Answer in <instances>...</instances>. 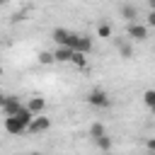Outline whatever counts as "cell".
<instances>
[{"mask_svg": "<svg viewBox=\"0 0 155 155\" xmlns=\"http://www.w3.org/2000/svg\"><path fill=\"white\" fill-rule=\"evenodd\" d=\"M65 46L68 48H73L75 53H90L92 51V39L90 36H82V34H73L70 31V36H68V41H65Z\"/></svg>", "mask_w": 155, "mask_h": 155, "instance_id": "6da1fadb", "label": "cell"}, {"mask_svg": "<svg viewBox=\"0 0 155 155\" xmlns=\"http://www.w3.org/2000/svg\"><path fill=\"white\" fill-rule=\"evenodd\" d=\"M87 104H92V107H97V109H109V107H111V99H109V94H107L104 90L94 87V90L87 92Z\"/></svg>", "mask_w": 155, "mask_h": 155, "instance_id": "7a4b0ae2", "label": "cell"}, {"mask_svg": "<svg viewBox=\"0 0 155 155\" xmlns=\"http://www.w3.org/2000/svg\"><path fill=\"white\" fill-rule=\"evenodd\" d=\"M0 107H2V114H5V119H7V116H17L19 109H22L24 104L19 102V97H15V94H5V97L0 99Z\"/></svg>", "mask_w": 155, "mask_h": 155, "instance_id": "3957f363", "label": "cell"}, {"mask_svg": "<svg viewBox=\"0 0 155 155\" xmlns=\"http://www.w3.org/2000/svg\"><path fill=\"white\" fill-rule=\"evenodd\" d=\"M126 34L131 41H145L148 39V24H140V22H133L126 27Z\"/></svg>", "mask_w": 155, "mask_h": 155, "instance_id": "277c9868", "label": "cell"}, {"mask_svg": "<svg viewBox=\"0 0 155 155\" xmlns=\"http://www.w3.org/2000/svg\"><path fill=\"white\" fill-rule=\"evenodd\" d=\"M5 131L12 133V136H22V133H29V128L17 119V116H7L5 119Z\"/></svg>", "mask_w": 155, "mask_h": 155, "instance_id": "5b68a950", "label": "cell"}, {"mask_svg": "<svg viewBox=\"0 0 155 155\" xmlns=\"http://www.w3.org/2000/svg\"><path fill=\"white\" fill-rule=\"evenodd\" d=\"M51 128V121H48V116H36L34 121H31V126H29V133H46Z\"/></svg>", "mask_w": 155, "mask_h": 155, "instance_id": "8992f818", "label": "cell"}, {"mask_svg": "<svg viewBox=\"0 0 155 155\" xmlns=\"http://www.w3.org/2000/svg\"><path fill=\"white\" fill-rule=\"evenodd\" d=\"M73 48H68V46H58L56 51H53V56H56V63H70L73 61Z\"/></svg>", "mask_w": 155, "mask_h": 155, "instance_id": "52a82bcc", "label": "cell"}, {"mask_svg": "<svg viewBox=\"0 0 155 155\" xmlns=\"http://www.w3.org/2000/svg\"><path fill=\"white\" fill-rule=\"evenodd\" d=\"M44 107H46V99H44V97H31V99L27 102V109H29L34 116H41Z\"/></svg>", "mask_w": 155, "mask_h": 155, "instance_id": "ba28073f", "label": "cell"}, {"mask_svg": "<svg viewBox=\"0 0 155 155\" xmlns=\"http://www.w3.org/2000/svg\"><path fill=\"white\" fill-rule=\"evenodd\" d=\"M121 15H124V19H128V24H133L136 17H138V7L126 2V5H121Z\"/></svg>", "mask_w": 155, "mask_h": 155, "instance_id": "9c48e42d", "label": "cell"}, {"mask_svg": "<svg viewBox=\"0 0 155 155\" xmlns=\"http://www.w3.org/2000/svg\"><path fill=\"white\" fill-rule=\"evenodd\" d=\"M114 46H116V51H119L124 58H131L133 51H131V44H128L126 39H114Z\"/></svg>", "mask_w": 155, "mask_h": 155, "instance_id": "30bf717a", "label": "cell"}, {"mask_svg": "<svg viewBox=\"0 0 155 155\" xmlns=\"http://www.w3.org/2000/svg\"><path fill=\"white\" fill-rule=\"evenodd\" d=\"M68 36H70V31H68V29H63V27H58V29H53V41H56L58 46H65V41H68Z\"/></svg>", "mask_w": 155, "mask_h": 155, "instance_id": "8fae6325", "label": "cell"}, {"mask_svg": "<svg viewBox=\"0 0 155 155\" xmlns=\"http://www.w3.org/2000/svg\"><path fill=\"white\" fill-rule=\"evenodd\" d=\"M90 136H92V140H97V138H102V136H107V131H104V124H99V121H94V124L90 126Z\"/></svg>", "mask_w": 155, "mask_h": 155, "instance_id": "7c38bea8", "label": "cell"}, {"mask_svg": "<svg viewBox=\"0 0 155 155\" xmlns=\"http://www.w3.org/2000/svg\"><path fill=\"white\" fill-rule=\"evenodd\" d=\"M97 36H99V39H111V24H109V22H102V24L97 27Z\"/></svg>", "mask_w": 155, "mask_h": 155, "instance_id": "4fadbf2b", "label": "cell"}, {"mask_svg": "<svg viewBox=\"0 0 155 155\" xmlns=\"http://www.w3.org/2000/svg\"><path fill=\"white\" fill-rule=\"evenodd\" d=\"M94 145H97L102 153H109V150H111V138H109V136H102V138L94 140Z\"/></svg>", "mask_w": 155, "mask_h": 155, "instance_id": "5bb4252c", "label": "cell"}, {"mask_svg": "<svg viewBox=\"0 0 155 155\" xmlns=\"http://www.w3.org/2000/svg\"><path fill=\"white\" fill-rule=\"evenodd\" d=\"M39 63H41V65H51V63H56V56L48 53V51H41V53H39Z\"/></svg>", "mask_w": 155, "mask_h": 155, "instance_id": "9a60e30c", "label": "cell"}, {"mask_svg": "<svg viewBox=\"0 0 155 155\" xmlns=\"http://www.w3.org/2000/svg\"><path fill=\"white\" fill-rule=\"evenodd\" d=\"M73 65H78V68H85L87 65V58H85V53H73V61H70Z\"/></svg>", "mask_w": 155, "mask_h": 155, "instance_id": "2e32d148", "label": "cell"}, {"mask_svg": "<svg viewBox=\"0 0 155 155\" xmlns=\"http://www.w3.org/2000/svg\"><path fill=\"white\" fill-rule=\"evenodd\" d=\"M143 102L153 109V107H155V90H145V92H143Z\"/></svg>", "mask_w": 155, "mask_h": 155, "instance_id": "e0dca14e", "label": "cell"}, {"mask_svg": "<svg viewBox=\"0 0 155 155\" xmlns=\"http://www.w3.org/2000/svg\"><path fill=\"white\" fill-rule=\"evenodd\" d=\"M145 148H148V153L155 155V138H148V140H145Z\"/></svg>", "mask_w": 155, "mask_h": 155, "instance_id": "ac0fdd59", "label": "cell"}, {"mask_svg": "<svg viewBox=\"0 0 155 155\" xmlns=\"http://www.w3.org/2000/svg\"><path fill=\"white\" fill-rule=\"evenodd\" d=\"M148 27H155V12H148Z\"/></svg>", "mask_w": 155, "mask_h": 155, "instance_id": "d6986e66", "label": "cell"}, {"mask_svg": "<svg viewBox=\"0 0 155 155\" xmlns=\"http://www.w3.org/2000/svg\"><path fill=\"white\" fill-rule=\"evenodd\" d=\"M148 7H150V12H155V0H150V2H148Z\"/></svg>", "mask_w": 155, "mask_h": 155, "instance_id": "ffe728a7", "label": "cell"}, {"mask_svg": "<svg viewBox=\"0 0 155 155\" xmlns=\"http://www.w3.org/2000/svg\"><path fill=\"white\" fill-rule=\"evenodd\" d=\"M29 155H41V153H29Z\"/></svg>", "mask_w": 155, "mask_h": 155, "instance_id": "44dd1931", "label": "cell"}, {"mask_svg": "<svg viewBox=\"0 0 155 155\" xmlns=\"http://www.w3.org/2000/svg\"><path fill=\"white\" fill-rule=\"evenodd\" d=\"M150 111H153V114H155V107H153V109H150Z\"/></svg>", "mask_w": 155, "mask_h": 155, "instance_id": "7402d4cb", "label": "cell"}]
</instances>
